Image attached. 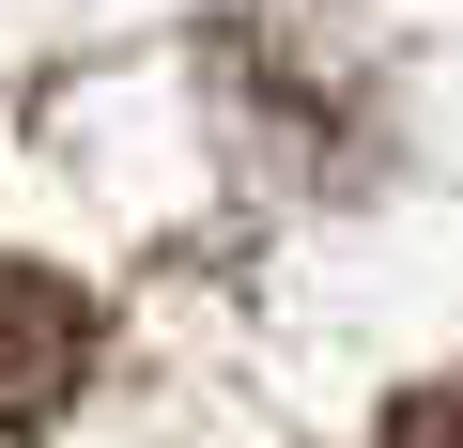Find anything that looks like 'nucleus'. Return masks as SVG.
Returning a JSON list of instances; mask_svg holds the SVG:
<instances>
[{
    "label": "nucleus",
    "instance_id": "nucleus-1",
    "mask_svg": "<svg viewBox=\"0 0 463 448\" xmlns=\"http://www.w3.org/2000/svg\"><path fill=\"white\" fill-rule=\"evenodd\" d=\"M93 386V294L0 248V433H47Z\"/></svg>",
    "mask_w": 463,
    "mask_h": 448
},
{
    "label": "nucleus",
    "instance_id": "nucleus-2",
    "mask_svg": "<svg viewBox=\"0 0 463 448\" xmlns=\"http://www.w3.org/2000/svg\"><path fill=\"white\" fill-rule=\"evenodd\" d=\"M386 448H463V386H417V402H386Z\"/></svg>",
    "mask_w": 463,
    "mask_h": 448
}]
</instances>
